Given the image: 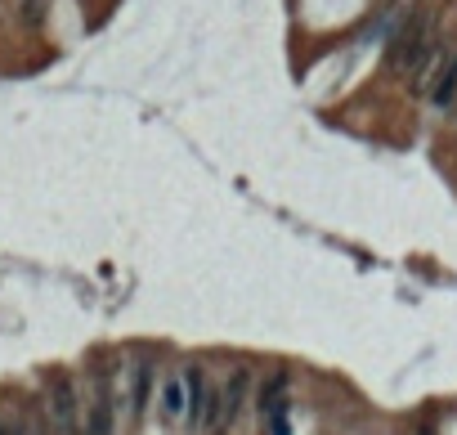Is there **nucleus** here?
<instances>
[{
  "label": "nucleus",
  "mask_w": 457,
  "mask_h": 435,
  "mask_svg": "<svg viewBox=\"0 0 457 435\" xmlns=\"http://www.w3.org/2000/svg\"><path fill=\"white\" fill-rule=\"evenodd\" d=\"M148 391H153V359H144V364L134 368V382H130V408L134 413H144Z\"/></svg>",
  "instance_id": "8"
},
{
  "label": "nucleus",
  "mask_w": 457,
  "mask_h": 435,
  "mask_svg": "<svg viewBox=\"0 0 457 435\" xmlns=\"http://www.w3.org/2000/svg\"><path fill=\"white\" fill-rule=\"evenodd\" d=\"M426 94H430V103H435V108H453L457 103V54L439 58V68H435V77H430Z\"/></svg>",
  "instance_id": "3"
},
{
  "label": "nucleus",
  "mask_w": 457,
  "mask_h": 435,
  "mask_svg": "<svg viewBox=\"0 0 457 435\" xmlns=\"http://www.w3.org/2000/svg\"><path fill=\"white\" fill-rule=\"evenodd\" d=\"M81 435H113V400H108V391H99V400L90 404V413L81 422Z\"/></svg>",
  "instance_id": "5"
},
{
  "label": "nucleus",
  "mask_w": 457,
  "mask_h": 435,
  "mask_svg": "<svg viewBox=\"0 0 457 435\" xmlns=\"http://www.w3.org/2000/svg\"><path fill=\"white\" fill-rule=\"evenodd\" d=\"M0 435H9V422L5 417H0Z\"/></svg>",
  "instance_id": "10"
},
{
  "label": "nucleus",
  "mask_w": 457,
  "mask_h": 435,
  "mask_svg": "<svg viewBox=\"0 0 457 435\" xmlns=\"http://www.w3.org/2000/svg\"><path fill=\"white\" fill-rule=\"evenodd\" d=\"M180 377H184V395H189V413L184 417H189L193 427H206V377H202V368L189 364Z\"/></svg>",
  "instance_id": "4"
},
{
  "label": "nucleus",
  "mask_w": 457,
  "mask_h": 435,
  "mask_svg": "<svg viewBox=\"0 0 457 435\" xmlns=\"http://www.w3.org/2000/svg\"><path fill=\"white\" fill-rule=\"evenodd\" d=\"M430 50V27L422 18H413V23H403V32L390 41V68L394 72H408L422 63V54Z\"/></svg>",
  "instance_id": "1"
},
{
  "label": "nucleus",
  "mask_w": 457,
  "mask_h": 435,
  "mask_svg": "<svg viewBox=\"0 0 457 435\" xmlns=\"http://www.w3.org/2000/svg\"><path fill=\"white\" fill-rule=\"evenodd\" d=\"M265 422H269V435H292V427H287V408H278V413H269Z\"/></svg>",
  "instance_id": "9"
},
{
  "label": "nucleus",
  "mask_w": 457,
  "mask_h": 435,
  "mask_svg": "<svg viewBox=\"0 0 457 435\" xmlns=\"http://www.w3.org/2000/svg\"><path fill=\"white\" fill-rule=\"evenodd\" d=\"M162 408H166V417H170V422L189 413V395H184V377H166V386H162Z\"/></svg>",
  "instance_id": "7"
},
{
  "label": "nucleus",
  "mask_w": 457,
  "mask_h": 435,
  "mask_svg": "<svg viewBox=\"0 0 457 435\" xmlns=\"http://www.w3.org/2000/svg\"><path fill=\"white\" fill-rule=\"evenodd\" d=\"M246 386H251V377H246V368H238V372H233V377L225 382V391H220V408H215V427H220V431L238 422V413H242V400H246Z\"/></svg>",
  "instance_id": "2"
},
{
  "label": "nucleus",
  "mask_w": 457,
  "mask_h": 435,
  "mask_svg": "<svg viewBox=\"0 0 457 435\" xmlns=\"http://www.w3.org/2000/svg\"><path fill=\"white\" fill-rule=\"evenodd\" d=\"M282 400H287V377H282V372H274V377L261 386V395H256V413H261V417L278 413Z\"/></svg>",
  "instance_id": "6"
}]
</instances>
